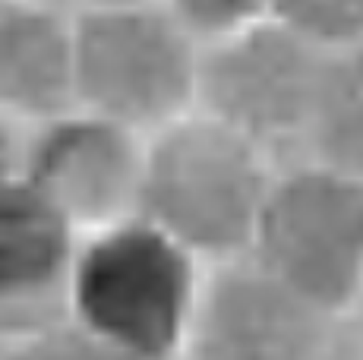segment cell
I'll list each match as a JSON object with an SVG mask.
<instances>
[{
    "label": "cell",
    "mask_w": 363,
    "mask_h": 360,
    "mask_svg": "<svg viewBox=\"0 0 363 360\" xmlns=\"http://www.w3.org/2000/svg\"><path fill=\"white\" fill-rule=\"evenodd\" d=\"M272 171L265 149L206 114L145 136L136 215L196 262L247 256Z\"/></svg>",
    "instance_id": "obj_1"
},
{
    "label": "cell",
    "mask_w": 363,
    "mask_h": 360,
    "mask_svg": "<svg viewBox=\"0 0 363 360\" xmlns=\"http://www.w3.org/2000/svg\"><path fill=\"white\" fill-rule=\"evenodd\" d=\"M199 285V262L130 215L79 237L64 316L130 360H180Z\"/></svg>",
    "instance_id": "obj_2"
},
{
    "label": "cell",
    "mask_w": 363,
    "mask_h": 360,
    "mask_svg": "<svg viewBox=\"0 0 363 360\" xmlns=\"http://www.w3.org/2000/svg\"><path fill=\"white\" fill-rule=\"evenodd\" d=\"M199 45L162 4L76 6L73 105L152 136L196 105Z\"/></svg>",
    "instance_id": "obj_3"
},
{
    "label": "cell",
    "mask_w": 363,
    "mask_h": 360,
    "mask_svg": "<svg viewBox=\"0 0 363 360\" xmlns=\"http://www.w3.org/2000/svg\"><path fill=\"white\" fill-rule=\"evenodd\" d=\"M247 256L329 320L363 288V180L319 162L272 174Z\"/></svg>",
    "instance_id": "obj_4"
},
{
    "label": "cell",
    "mask_w": 363,
    "mask_h": 360,
    "mask_svg": "<svg viewBox=\"0 0 363 360\" xmlns=\"http://www.w3.org/2000/svg\"><path fill=\"white\" fill-rule=\"evenodd\" d=\"M323 57V51L265 16L234 35L199 47V114L240 133L259 149L269 142L300 140Z\"/></svg>",
    "instance_id": "obj_5"
},
{
    "label": "cell",
    "mask_w": 363,
    "mask_h": 360,
    "mask_svg": "<svg viewBox=\"0 0 363 360\" xmlns=\"http://www.w3.org/2000/svg\"><path fill=\"white\" fill-rule=\"evenodd\" d=\"M145 136L69 105L26 130L19 177L82 234L136 215Z\"/></svg>",
    "instance_id": "obj_6"
},
{
    "label": "cell",
    "mask_w": 363,
    "mask_h": 360,
    "mask_svg": "<svg viewBox=\"0 0 363 360\" xmlns=\"http://www.w3.org/2000/svg\"><path fill=\"white\" fill-rule=\"evenodd\" d=\"M332 320L250 256L202 275L180 360H323Z\"/></svg>",
    "instance_id": "obj_7"
},
{
    "label": "cell",
    "mask_w": 363,
    "mask_h": 360,
    "mask_svg": "<svg viewBox=\"0 0 363 360\" xmlns=\"http://www.w3.org/2000/svg\"><path fill=\"white\" fill-rule=\"evenodd\" d=\"M79 231L23 177L0 184V338L64 316Z\"/></svg>",
    "instance_id": "obj_8"
},
{
    "label": "cell",
    "mask_w": 363,
    "mask_h": 360,
    "mask_svg": "<svg viewBox=\"0 0 363 360\" xmlns=\"http://www.w3.org/2000/svg\"><path fill=\"white\" fill-rule=\"evenodd\" d=\"M73 105V13L54 0H0V111L41 123Z\"/></svg>",
    "instance_id": "obj_9"
},
{
    "label": "cell",
    "mask_w": 363,
    "mask_h": 360,
    "mask_svg": "<svg viewBox=\"0 0 363 360\" xmlns=\"http://www.w3.org/2000/svg\"><path fill=\"white\" fill-rule=\"evenodd\" d=\"M300 140L310 145L313 162L363 180V45L323 57Z\"/></svg>",
    "instance_id": "obj_10"
},
{
    "label": "cell",
    "mask_w": 363,
    "mask_h": 360,
    "mask_svg": "<svg viewBox=\"0 0 363 360\" xmlns=\"http://www.w3.org/2000/svg\"><path fill=\"white\" fill-rule=\"evenodd\" d=\"M269 16L323 54L363 45V0H269Z\"/></svg>",
    "instance_id": "obj_11"
},
{
    "label": "cell",
    "mask_w": 363,
    "mask_h": 360,
    "mask_svg": "<svg viewBox=\"0 0 363 360\" xmlns=\"http://www.w3.org/2000/svg\"><path fill=\"white\" fill-rule=\"evenodd\" d=\"M0 360H130L117 348L99 342L69 322L67 316H57L51 322L32 325L26 332L0 338Z\"/></svg>",
    "instance_id": "obj_12"
},
{
    "label": "cell",
    "mask_w": 363,
    "mask_h": 360,
    "mask_svg": "<svg viewBox=\"0 0 363 360\" xmlns=\"http://www.w3.org/2000/svg\"><path fill=\"white\" fill-rule=\"evenodd\" d=\"M199 47L269 16V0H158Z\"/></svg>",
    "instance_id": "obj_13"
},
{
    "label": "cell",
    "mask_w": 363,
    "mask_h": 360,
    "mask_svg": "<svg viewBox=\"0 0 363 360\" xmlns=\"http://www.w3.org/2000/svg\"><path fill=\"white\" fill-rule=\"evenodd\" d=\"M23 142H26V127L0 111V184H6V180L19 174Z\"/></svg>",
    "instance_id": "obj_14"
},
{
    "label": "cell",
    "mask_w": 363,
    "mask_h": 360,
    "mask_svg": "<svg viewBox=\"0 0 363 360\" xmlns=\"http://www.w3.org/2000/svg\"><path fill=\"white\" fill-rule=\"evenodd\" d=\"M127 4H158V0H76V6H127Z\"/></svg>",
    "instance_id": "obj_15"
},
{
    "label": "cell",
    "mask_w": 363,
    "mask_h": 360,
    "mask_svg": "<svg viewBox=\"0 0 363 360\" xmlns=\"http://www.w3.org/2000/svg\"><path fill=\"white\" fill-rule=\"evenodd\" d=\"M357 307H363V288H360V297H357Z\"/></svg>",
    "instance_id": "obj_16"
}]
</instances>
